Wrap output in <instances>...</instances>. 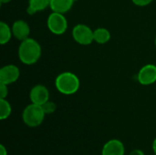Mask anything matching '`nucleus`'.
<instances>
[{"label":"nucleus","mask_w":156,"mask_h":155,"mask_svg":"<svg viewBox=\"0 0 156 155\" xmlns=\"http://www.w3.org/2000/svg\"><path fill=\"white\" fill-rule=\"evenodd\" d=\"M41 47L39 43L31 37L21 41L18 47V58L25 65H33L41 57Z\"/></svg>","instance_id":"obj_1"},{"label":"nucleus","mask_w":156,"mask_h":155,"mask_svg":"<svg viewBox=\"0 0 156 155\" xmlns=\"http://www.w3.org/2000/svg\"><path fill=\"white\" fill-rule=\"evenodd\" d=\"M55 86L58 91L61 94L72 95L79 90L80 87V80L73 72L65 71L58 74V76L56 78Z\"/></svg>","instance_id":"obj_2"},{"label":"nucleus","mask_w":156,"mask_h":155,"mask_svg":"<svg viewBox=\"0 0 156 155\" xmlns=\"http://www.w3.org/2000/svg\"><path fill=\"white\" fill-rule=\"evenodd\" d=\"M45 111L42 106L31 103L27 105L22 113V119L24 123L28 127L39 126L45 119Z\"/></svg>","instance_id":"obj_3"},{"label":"nucleus","mask_w":156,"mask_h":155,"mask_svg":"<svg viewBox=\"0 0 156 155\" xmlns=\"http://www.w3.org/2000/svg\"><path fill=\"white\" fill-rule=\"evenodd\" d=\"M47 26L54 35H62L68 29V20L64 14L52 12L47 19Z\"/></svg>","instance_id":"obj_4"},{"label":"nucleus","mask_w":156,"mask_h":155,"mask_svg":"<svg viewBox=\"0 0 156 155\" xmlns=\"http://www.w3.org/2000/svg\"><path fill=\"white\" fill-rule=\"evenodd\" d=\"M72 37L74 40L82 46H89L94 41L93 30L85 24H78L73 27Z\"/></svg>","instance_id":"obj_5"},{"label":"nucleus","mask_w":156,"mask_h":155,"mask_svg":"<svg viewBox=\"0 0 156 155\" xmlns=\"http://www.w3.org/2000/svg\"><path fill=\"white\" fill-rule=\"evenodd\" d=\"M137 79L140 84L148 86L156 82V66L146 64L141 68L137 74Z\"/></svg>","instance_id":"obj_6"},{"label":"nucleus","mask_w":156,"mask_h":155,"mask_svg":"<svg viewBox=\"0 0 156 155\" xmlns=\"http://www.w3.org/2000/svg\"><path fill=\"white\" fill-rule=\"evenodd\" d=\"M20 76L19 69L13 64H8L1 68L0 69V83L10 85L15 83Z\"/></svg>","instance_id":"obj_7"},{"label":"nucleus","mask_w":156,"mask_h":155,"mask_svg":"<svg viewBox=\"0 0 156 155\" xmlns=\"http://www.w3.org/2000/svg\"><path fill=\"white\" fill-rule=\"evenodd\" d=\"M29 99L31 103L42 106L49 100V91L44 85H36L29 92Z\"/></svg>","instance_id":"obj_8"},{"label":"nucleus","mask_w":156,"mask_h":155,"mask_svg":"<svg viewBox=\"0 0 156 155\" xmlns=\"http://www.w3.org/2000/svg\"><path fill=\"white\" fill-rule=\"evenodd\" d=\"M12 33H13V36L19 41H23L27 38L29 37V35H30V26L29 25L22 20V19H19V20H16L13 23L12 26Z\"/></svg>","instance_id":"obj_9"},{"label":"nucleus","mask_w":156,"mask_h":155,"mask_svg":"<svg viewBox=\"0 0 156 155\" xmlns=\"http://www.w3.org/2000/svg\"><path fill=\"white\" fill-rule=\"evenodd\" d=\"M125 148L119 140H111L107 142L101 151V155H124Z\"/></svg>","instance_id":"obj_10"},{"label":"nucleus","mask_w":156,"mask_h":155,"mask_svg":"<svg viewBox=\"0 0 156 155\" xmlns=\"http://www.w3.org/2000/svg\"><path fill=\"white\" fill-rule=\"evenodd\" d=\"M50 2L51 0H28V6L27 8V13L32 16L37 12L43 11L50 6Z\"/></svg>","instance_id":"obj_11"},{"label":"nucleus","mask_w":156,"mask_h":155,"mask_svg":"<svg viewBox=\"0 0 156 155\" xmlns=\"http://www.w3.org/2000/svg\"><path fill=\"white\" fill-rule=\"evenodd\" d=\"M73 4V0H51L49 7L53 12L65 14L71 9Z\"/></svg>","instance_id":"obj_12"},{"label":"nucleus","mask_w":156,"mask_h":155,"mask_svg":"<svg viewBox=\"0 0 156 155\" xmlns=\"http://www.w3.org/2000/svg\"><path fill=\"white\" fill-rule=\"evenodd\" d=\"M93 37L96 43L103 45L110 41L111 33L105 27H98L95 30H93Z\"/></svg>","instance_id":"obj_13"},{"label":"nucleus","mask_w":156,"mask_h":155,"mask_svg":"<svg viewBox=\"0 0 156 155\" xmlns=\"http://www.w3.org/2000/svg\"><path fill=\"white\" fill-rule=\"evenodd\" d=\"M13 36L12 28L5 22H0V44L5 45L8 43Z\"/></svg>","instance_id":"obj_14"},{"label":"nucleus","mask_w":156,"mask_h":155,"mask_svg":"<svg viewBox=\"0 0 156 155\" xmlns=\"http://www.w3.org/2000/svg\"><path fill=\"white\" fill-rule=\"evenodd\" d=\"M12 111L10 103L5 99H0V119L2 121L7 119Z\"/></svg>","instance_id":"obj_15"},{"label":"nucleus","mask_w":156,"mask_h":155,"mask_svg":"<svg viewBox=\"0 0 156 155\" xmlns=\"http://www.w3.org/2000/svg\"><path fill=\"white\" fill-rule=\"evenodd\" d=\"M42 108H43V110H44L46 114H51V113L55 112V111L57 109V105H56L55 102L48 100L46 103H44L42 105Z\"/></svg>","instance_id":"obj_16"},{"label":"nucleus","mask_w":156,"mask_h":155,"mask_svg":"<svg viewBox=\"0 0 156 155\" xmlns=\"http://www.w3.org/2000/svg\"><path fill=\"white\" fill-rule=\"evenodd\" d=\"M7 86L8 85L0 83V97H1V99H5L7 97V94H8Z\"/></svg>","instance_id":"obj_17"},{"label":"nucleus","mask_w":156,"mask_h":155,"mask_svg":"<svg viewBox=\"0 0 156 155\" xmlns=\"http://www.w3.org/2000/svg\"><path fill=\"white\" fill-rule=\"evenodd\" d=\"M133 3L138 6H145L151 4L154 0H132Z\"/></svg>","instance_id":"obj_18"},{"label":"nucleus","mask_w":156,"mask_h":155,"mask_svg":"<svg viewBox=\"0 0 156 155\" xmlns=\"http://www.w3.org/2000/svg\"><path fill=\"white\" fill-rule=\"evenodd\" d=\"M129 155H144V152L142 150L136 149V150H133Z\"/></svg>","instance_id":"obj_19"},{"label":"nucleus","mask_w":156,"mask_h":155,"mask_svg":"<svg viewBox=\"0 0 156 155\" xmlns=\"http://www.w3.org/2000/svg\"><path fill=\"white\" fill-rule=\"evenodd\" d=\"M0 155H7V151L3 144H1L0 146Z\"/></svg>","instance_id":"obj_20"},{"label":"nucleus","mask_w":156,"mask_h":155,"mask_svg":"<svg viewBox=\"0 0 156 155\" xmlns=\"http://www.w3.org/2000/svg\"><path fill=\"white\" fill-rule=\"evenodd\" d=\"M153 150H154V154L156 155V138L154 139V143H153Z\"/></svg>","instance_id":"obj_21"},{"label":"nucleus","mask_w":156,"mask_h":155,"mask_svg":"<svg viewBox=\"0 0 156 155\" xmlns=\"http://www.w3.org/2000/svg\"><path fill=\"white\" fill-rule=\"evenodd\" d=\"M12 0H0V3H1V5H5V4H8V3H10Z\"/></svg>","instance_id":"obj_22"},{"label":"nucleus","mask_w":156,"mask_h":155,"mask_svg":"<svg viewBox=\"0 0 156 155\" xmlns=\"http://www.w3.org/2000/svg\"><path fill=\"white\" fill-rule=\"evenodd\" d=\"M73 1H74V2H76V1H78V0H73Z\"/></svg>","instance_id":"obj_23"},{"label":"nucleus","mask_w":156,"mask_h":155,"mask_svg":"<svg viewBox=\"0 0 156 155\" xmlns=\"http://www.w3.org/2000/svg\"><path fill=\"white\" fill-rule=\"evenodd\" d=\"M155 46H156V37H155Z\"/></svg>","instance_id":"obj_24"}]
</instances>
